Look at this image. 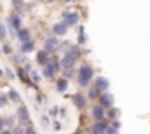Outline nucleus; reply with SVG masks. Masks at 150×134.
Segmentation results:
<instances>
[{"instance_id":"16","label":"nucleus","mask_w":150,"mask_h":134,"mask_svg":"<svg viewBox=\"0 0 150 134\" xmlns=\"http://www.w3.org/2000/svg\"><path fill=\"white\" fill-rule=\"evenodd\" d=\"M21 52H25V54H28V52H32L33 51V42L30 40V42H25V44H21Z\"/></svg>"},{"instance_id":"31","label":"nucleus","mask_w":150,"mask_h":134,"mask_svg":"<svg viewBox=\"0 0 150 134\" xmlns=\"http://www.w3.org/2000/svg\"><path fill=\"white\" fill-rule=\"evenodd\" d=\"M2 134H14L12 131H5V133H2Z\"/></svg>"},{"instance_id":"15","label":"nucleus","mask_w":150,"mask_h":134,"mask_svg":"<svg viewBox=\"0 0 150 134\" xmlns=\"http://www.w3.org/2000/svg\"><path fill=\"white\" fill-rule=\"evenodd\" d=\"M93 133L94 134H107V126L103 122H96V126L93 127Z\"/></svg>"},{"instance_id":"4","label":"nucleus","mask_w":150,"mask_h":134,"mask_svg":"<svg viewBox=\"0 0 150 134\" xmlns=\"http://www.w3.org/2000/svg\"><path fill=\"white\" fill-rule=\"evenodd\" d=\"M91 115H93V118L96 120V122H103V118L107 117V113H105V108L100 104V106H93L91 108Z\"/></svg>"},{"instance_id":"21","label":"nucleus","mask_w":150,"mask_h":134,"mask_svg":"<svg viewBox=\"0 0 150 134\" xmlns=\"http://www.w3.org/2000/svg\"><path fill=\"white\" fill-rule=\"evenodd\" d=\"M30 77H32V80H33V82H40V77H38L37 71H32V73H30Z\"/></svg>"},{"instance_id":"33","label":"nucleus","mask_w":150,"mask_h":134,"mask_svg":"<svg viewBox=\"0 0 150 134\" xmlns=\"http://www.w3.org/2000/svg\"><path fill=\"white\" fill-rule=\"evenodd\" d=\"M2 75H4V71H2V70H0V77H2Z\"/></svg>"},{"instance_id":"12","label":"nucleus","mask_w":150,"mask_h":134,"mask_svg":"<svg viewBox=\"0 0 150 134\" xmlns=\"http://www.w3.org/2000/svg\"><path fill=\"white\" fill-rule=\"evenodd\" d=\"M108 85H110V84H108V80H107L105 77H98V78H96V89H98V91H103V92H105V91L108 89Z\"/></svg>"},{"instance_id":"20","label":"nucleus","mask_w":150,"mask_h":134,"mask_svg":"<svg viewBox=\"0 0 150 134\" xmlns=\"http://www.w3.org/2000/svg\"><path fill=\"white\" fill-rule=\"evenodd\" d=\"M4 75L7 77V80H12V78H14V73H12V71H11L9 68H5V71H4Z\"/></svg>"},{"instance_id":"3","label":"nucleus","mask_w":150,"mask_h":134,"mask_svg":"<svg viewBox=\"0 0 150 134\" xmlns=\"http://www.w3.org/2000/svg\"><path fill=\"white\" fill-rule=\"evenodd\" d=\"M79 19H80V16H79V12H75V11L63 14V21H65L68 26H75V25L79 23Z\"/></svg>"},{"instance_id":"11","label":"nucleus","mask_w":150,"mask_h":134,"mask_svg":"<svg viewBox=\"0 0 150 134\" xmlns=\"http://www.w3.org/2000/svg\"><path fill=\"white\" fill-rule=\"evenodd\" d=\"M74 103H75V106H79V108H84V106L87 104V98H86L84 94L77 92V94L74 96Z\"/></svg>"},{"instance_id":"18","label":"nucleus","mask_w":150,"mask_h":134,"mask_svg":"<svg viewBox=\"0 0 150 134\" xmlns=\"http://www.w3.org/2000/svg\"><path fill=\"white\" fill-rule=\"evenodd\" d=\"M9 99H12L14 103H19V101H21V96L18 94V91L12 89V91H9Z\"/></svg>"},{"instance_id":"25","label":"nucleus","mask_w":150,"mask_h":134,"mask_svg":"<svg viewBox=\"0 0 150 134\" xmlns=\"http://www.w3.org/2000/svg\"><path fill=\"white\" fill-rule=\"evenodd\" d=\"M115 115H119V111H115V110H110V111H108V117H110V118H113V117H115Z\"/></svg>"},{"instance_id":"23","label":"nucleus","mask_w":150,"mask_h":134,"mask_svg":"<svg viewBox=\"0 0 150 134\" xmlns=\"http://www.w3.org/2000/svg\"><path fill=\"white\" fill-rule=\"evenodd\" d=\"M5 103H7V96L5 94H0V106H4Z\"/></svg>"},{"instance_id":"7","label":"nucleus","mask_w":150,"mask_h":134,"mask_svg":"<svg viewBox=\"0 0 150 134\" xmlns=\"http://www.w3.org/2000/svg\"><path fill=\"white\" fill-rule=\"evenodd\" d=\"M18 117H19V122H21V124H28V120H30V113H28V110H26L25 104L19 106V110H18Z\"/></svg>"},{"instance_id":"34","label":"nucleus","mask_w":150,"mask_h":134,"mask_svg":"<svg viewBox=\"0 0 150 134\" xmlns=\"http://www.w3.org/2000/svg\"><path fill=\"white\" fill-rule=\"evenodd\" d=\"M63 2H72V0H63Z\"/></svg>"},{"instance_id":"19","label":"nucleus","mask_w":150,"mask_h":134,"mask_svg":"<svg viewBox=\"0 0 150 134\" xmlns=\"http://www.w3.org/2000/svg\"><path fill=\"white\" fill-rule=\"evenodd\" d=\"M107 134H119V124H112L107 127Z\"/></svg>"},{"instance_id":"13","label":"nucleus","mask_w":150,"mask_h":134,"mask_svg":"<svg viewBox=\"0 0 150 134\" xmlns=\"http://www.w3.org/2000/svg\"><path fill=\"white\" fill-rule=\"evenodd\" d=\"M18 40L21 42V44H25V42H30V32L26 30V28H21V30H18Z\"/></svg>"},{"instance_id":"29","label":"nucleus","mask_w":150,"mask_h":134,"mask_svg":"<svg viewBox=\"0 0 150 134\" xmlns=\"http://www.w3.org/2000/svg\"><path fill=\"white\" fill-rule=\"evenodd\" d=\"M19 2H21V0H12V4H14V5H18Z\"/></svg>"},{"instance_id":"14","label":"nucleus","mask_w":150,"mask_h":134,"mask_svg":"<svg viewBox=\"0 0 150 134\" xmlns=\"http://www.w3.org/2000/svg\"><path fill=\"white\" fill-rule=\"evenodd\" d=\"M9 21H11V26L18 32V30H21V18H19V14H12L11 18H9Z\"/></svg>"},{"instance_id":"17","label":"nucleus","mask_w":150,"mask_h":134,"mask_svg":"<svg viewBox=\"0 0 150 134\" xmlns=\"http://www.w3.org/2000/svg\"><path fill=\"white\" fill-rule=\"evenodd\" d=\"M56 87H58V91H59V92H65V91L68 89V80H67V78H59Z\"/></svg>"},{"instance_id":"30","label":"nucleus","mask_w":150,"mask_h":134,"mask_svg":"<svg viewBox=\"0 0 150 134\" xmlns=\"http://www.w3.org/2000/svg\"><path fill=\"white\" fill-rule=\"evenodd\" d=\"M2 127H4V120L0 118V131H2Z\"/></svg>"},{"instance_id":"32","label":"nucleus","mask_w":150,"mask_h":134,"mask_svg":"<svg viewBox=\"0 0 150 134\" xmlns=\"http://www.w3.org/2000/svg\"><path fill=\"white\" fill-rule=\"evenodd\" d=\"M45 2H49V4H52V2H56V0H45Z\"/></svg>"},{"instance_id":"10","label":"nucleus","mask_w":150,"mask_h":134,"mask_svg":"<svg viewBox=\"0 0 150 134\" xmlns=\"http://www.w3.org/2000/svg\"><path fill=\"white\" fill-rule=\"evenodd\" d=\"M37 63L38 65H44V66L49 63V52H47L45 49H42V51L37 52Z\"/></svg>"},{"instance_id":"2","label":"nucleus","mask_w":150,"mask_h":134,"mask_svg":"<svg viewBox=\"0 0 150 134\" xmlns=\"http://www.w3.org/2000/svg\"><path fill=\"white\" fill-rule=\"evenodd\" d=\"M58 68H59V63H58V61H54V59L49 61V63L44 66V77H45V78H52L54 73L58 71Z\"/></svg>"},{"instance_id":"24","label":"nucleus","mask_w":150,"mask_h":134,"mask_svg":"<svg viewBox=\"0 0 150 134\" xmlns=\"http://www.w3.org/2000/svg\"><path fill=\"white\" fill-rule=\"evenodd\" d=\"M2 52H4V54H11V47H9V45H4V47H2Z\"/></svg>"},{"instance_id":"22","label":"nucleus","mask_w":150,"mask_h":134,"mask_svg":"<svg viewBox=\"0 0 150 134\" xmlns=\"http://www.w3.org/2000/svg\"><path fill=\"white\" fill-rule=\"evenodd\" d=\"M5 35H7V32H5V26L0 23V38H5Z\"/></svg>"},{"instance_id":"27","label":"nucleus","mask_w":150,"mask_h":134,"mask_svg":"<svg viewBox=\"0 0 150 134\" xmlns=\"http://www.w3.org/2000/svg\"><path fill=\"white\" fill-rule=\"evenodd\" d=\"M12 133H14V134H23V129H21V127H19V129H14V131H12Z\"/></svg>"},{"instance_id":"5","label":"nucleus","mask_w":150,"mask_h":134,"mask_svg":"<svg viewBox=\"0 0 150 134\" xmlns=\"http://www.w3.org/2000/svg\"><path fill=\"white\" fill-rule=\"evenodd\" d=\"M100 103H101V106L103 108H112L113 106V96L110 92H101V96H100Z\"/></svg>"},{"instance_id":"6","label":"nucleus","mask_w":150,"mask_h":134,"mask_svg":"<svg viewBox=\"0 0 150 134\" xmlns=\"http://www.w3.org/2000/svg\"><path fill=\"white\" fill-rule=\"evenodd\" d=\"M75 59H77V56H75V54L67 52V54L61 58V66H63V68H72L75 65Z\"/></svg>"},{"instance_id":"26","label":"nucleus","mask_w":150,"mask_h":134,"mask_svg":"<svg viewBox=\"0 0 150 134\" xmlns=\"http://www.w3.org/2000/svg\"><path fill=\"white\" fill-rule=\"evenodd\" d=\"M96 96H98V89H93L91 94H89V98H96Z\"/></svg>"},{"instance_id":"9","label":"nucleus","mask_w":150,"mask_h":134,"mask_svg":"<svg viewBox=\"0 0 150 134\" xmlns=\"http://www.w3.org/2000/svg\"><path fill=\"white\" fill-rule=\"evenodd\" d=\"M44 47H45V51H47V52L56 51V49H58V40H56V37H49V38L45 40Z\"/></svg>"},{"instance_id":"8","label":"nucleus","mask_w":150,"mask_h":134,"mask_svg":"<svg viewBox=\"0 0 150 134\" xmlns=\"http://www.w3.org/2000/svg\"><path fill=\"white\" fill-rule=\"evenodd\" d=\"M67 30H68V25H67L65 21L56 23V25L52 26V32H54V35H58V37H59V35H61V37H63V35H67Z\"/></svg>"},{"instance_id":"28","label":"nucleus","mask_w":150,"mask_h":134,"mask_svg":"<svg viewBox=\"0 0 150 134\" xmlns=\"http://www.w3.org/2000/svg\"><path fill=\"white\" fill-rule=\"evenodd\" d=\"M26 133H28V134H35V129H33V127H30V129H28Z\"/></svg>"},{"instance_id":"1","label":"nucleus","mask_w":150,"mask_h":134,"mask_svg":"<svg viewBox=\"0 0 150 134\" xmlns=\"http://www.w3.org/2000/svg\"><path fill=\"white\" fill-rule=\"evenodd\" d=\"M91 78H93V68L89 66V65H82V66L79 68V77H77L79 84H80L82 87H84V85H89Z\"/></svg>"}]
</instances>
